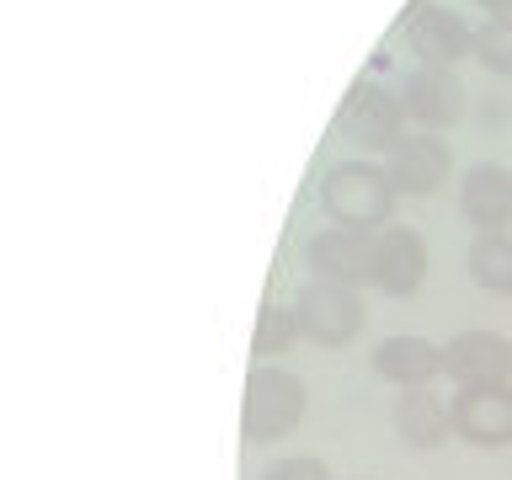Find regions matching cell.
<instances>
[{"label": "cell", "instance_id": "6da1fadb", "mask_svg": "<svg viewBox=\"0 0 512 480\" xmlns=\"http://www.w3.org/2000/svg\"><path fill=\"white\" fill-rule=\"evenodd\" d=\"M395 182L390 171L374 166V160H336V166L320 176V208H326L331 224H347V230H390L395 214Z\"/></svg>", "mask_w": 512, "mask_h": 480}, {"label": "cell", "instance_id": "4fadbf2b", "mask_svg": "<svg viewBox=\"0 0 512 480\" xmlns=\"http://www.w3.org/2000/svg\"><path fill=\"white\" fill-rule=\"evenodd\" d=\"M427 278V246L411 224H390L379 230V272H374V288H384L390 299H411Z\"/></svg>", "mask_w": 512, "mask_h": 480}, {"label": "cell", "instance_id": "5bb4252c", "mask_svg": "<svg viewBox=\"0 0 512 480\" xmlns=\"http://www.w3.org/2000/svg\"><path fill=\"white\" fill-rule=\"evenodd\" d=\"M390 422H395V432L411 448H443L448 438H454V411H448V400L432 395V384H427V390H406V395H400L395 411H390Z\"/></svg>", "mask_w": 512, "mask_h": 480}, {"label": "cell", "instance_id": "277c9868", "mask_svg": "<svg viewBox=\"0 0 512 480\" xmlns=\"http://www.w3.org/2000/svg\"><path fill=\"white\" fill-rule=\"evenodd\" d=\"M406 123H411V118H406V107H400V91L379 86L374 75H358V80H352V91H347V102H342V128L363 144V150L390 155L395 144L411 134Z\"/></svg>", "mask_w": 512, "mask_h": 480}, {"label": "cell", "instance_id": "8fae6325", "mask_svg": "<svg viewBox=\"0 0 512 480\" xmlns=\"http://www.w3.org/2000/svg\"><path fill=\"white\" fill-rule=\"evenodd\" d=\"M459 214L475 224L480 235H496L512 224V166L502 160H475L459 176Z\"/></svg>", "mask_w": 512, "mask_h": 480}, {"label": "cell", "instance_id": "30bf717a", "mask_svg": "<svg viewBox=\"0 0 512 480\" xmlns=\"http://www.w3.org/2000/svg\"><path fill=\"white\" fill-rule=\"evenodd\" d=\"M454 438L475 448L512 443V384H480V390H454Z\"/></svg>", "mask_w": 512, "mask_h": 480}, {"label": "cell", "instance_id": "ac0fdd59", "mask_svg": "<svg viewBox=\"0 0 512 480\" xmlns=\"http://www.w3.org/2000/svg\"><path fill=\"white\" fill-rule=\"evenodd\" d=\"M262 480H336V475H331L315 454H288V459H278V464H267Z\"/></svg>", "mask_w": 512, "mask_h": 480}, {"label": "cell", "instance_id": "e0dca14e", "mask_svg": "<svg viewBox=\"0 0 512 480\" xmlns=\"http://www.w3.org/2000/svg\"><path fill=\"white\" fill-rule=\"evenodd\" d=\"M475 59L486 64L491 75L512 80V16H486L475 27Z\"/></svg>", "mask_w": 512, "mask_h": 480}, {"label": "cell", "instance_id": "9a60e30c", "mask_svg": "<svg viewBox=\"0 0 512 480\" xmlns=\"http://www.w3.org/2000/svg\"><path fill=\"white\" fill-rule=\"evenodd\" d=\"M464 267H470V283L486 288V294H512V235L496 230V235H480L470 256H464Z\"/></svg>", "mask_w": 512, "mask_h": 480}, {"label": "cell", "instance_id": "ba28073f", "mask_svg": "<svg viewBox=\"0 0 512 480\" xmlns=\"http://www.w3.org/2000/svg\"><path fill=\"white\" fill-rule=\"evenodd\" d=\"M443 374L459 390L512 384V342L502 331H459L454 342H443Z\"/></svg>", "mask_w": 512, "mask_h": 480}, {"label": "cell", "instance_id": "9c48e42d", "mask_svg": "<svg viewBox=\"0 0 512 480\" xmlns=\"http://www.w3.org/2000/svg\"><path fill=\"white\" fill-rule=\"evenodd\" d=\"M400 38H406V48L416 54V64H448V70H454L459 59L475 54V27L448 6H422L416 16H406V22H400Z\"/></svg>", "mask_w": 512, "mask_h": 480}, {"label": "cell", "instance_id": "52a82bcc", "mask_svg": "<svg viewBox=\"0 0 512 480\" xmlns=\"http://www.w3.org/2000/svg\"><path fill=\"white\" fill-rule=\"evenodd\" d=\"M395 91H400L406 118L416 128H427V134H443V128H454L464 118V80L448 64H416Z\"/></svg>", "mask_w": 512, "mask_h": 480}, {"label": "cell", "instance_id": "5b68a950", "mask_svg": "<svg viewBox=\"0 0 512 480\" xmlns=\"http://www.w3.org/2000/svg\"><path fill=\"white\" fill-rule=\"evenodd\" d=\"M304 267L310 278H331V283H374L379 272V235L374 230H347V224H326L320 235H310L304 246Z\"/></svg>", "mask_w": 512, "mask_h": 480}, {"label": "cell", "instance_id": "7a4b0ae2", "mask_svg": "<svg viewBox=\"0 0 512 480\" xmlns=\"http://www.w3.org/2000/svg\"><path fill=\"white\" fill-rule=\"evenodd\" d=\"M304 411H310V390L299 374H288L278 363H251L246 400H240V438L251 448L288 438L304 422Z\"/></svg>", "mask_w": 512, "mask_h": 480}, {"label": "cell", "instance_id": "8992f818", "mask_svg": "<svg viewBox=\"0 0 512 480\" xmlns=\"http://www.w3.org/2000/svg\"><path fill=\"white\" fill-rule=\"evenodd\" d=\"M384 171L400 198H432L448 176H454V150H448L443 134H427V128H411L406 139L384 155Z\"/></svg>", "mask_w": 512, "mask_h": 480}, {"label": "cell", "instance_id": "7c38bea8", "mask_svg": "<svg viewBox=\"0 0 512 480\" xmlns=\"http://www.w3.org/2000/svg\"><path fill=\"white\" fill-rule=\"evenodd\" d=\"M368 363H374L379 379L400 384V390H427V384L443 374V347H432L427 336L395 331V336H384V342L368 352Z\"/></svg>", "mask_w": 512, "mask_h": 480}, {"label": "cell", "instance_id": "3957f363", "mask_svg": "<svg viewBox=\"0 0 512 480\" xmlns=\"http://www.w3.org/2000/svg\"><path fill=\"white\" fill-rule=\"evenodd\" d=\"M294 320H299V336H310L320 347H347L352 336L363 331V294L352 283H331V278H310L294 294Z\"/></svg>", "mask_w": 512, "mask_h": 480}, {"label": "cell", "instance_id": "d6986e66", "mask_svg": "<svg viewBox=\"0 0 512 480\" xmlns=\"http://www.w3.org/2000/svg\"><path fill=\"white\" fill-rule=\"evenodd\" d=\"M486 16H512V0H475Z\"/></svg>", "mask_w": 512, "mask_h": 480}, {"label": "cell", "instance_id": "2e32d148", "mask_svg": "<svg viewBox=\"0 0 512 480\" xmlns=\"http://www.w3.org/2000/svg\"><path fill=\"white\" fill-rule=\"evenodd\" d=\"M294 336H299V320H294V304H278V299H267L262 310H256V331H251V352L256 358H278V352L294 347Z\"/></svg>", "mask_w": 512, "mask_h": 480}]
</instances>
